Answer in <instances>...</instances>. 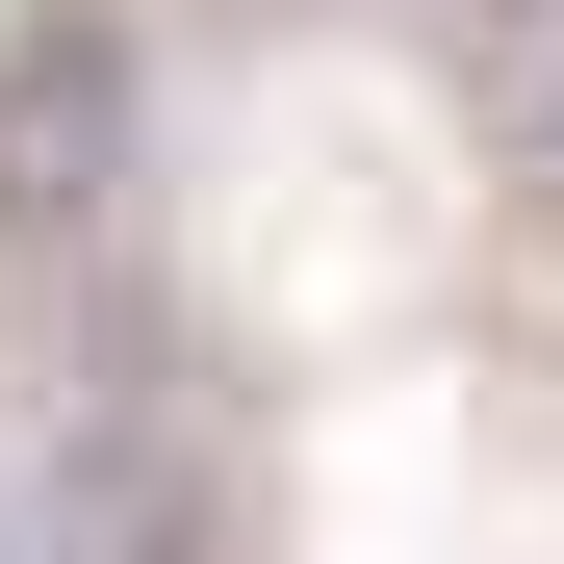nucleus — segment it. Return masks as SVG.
Listing matches in <instances>:
<instances>
[{
  "mask_svg": "<svg viewBox=\"0 0 564 564\" xmlns=\"http://www.w3.org/2000/svg\"><path fill=\"white\" fill-rule=\"evenodd\" d=\"M436 52H462V104H488V154L564 180V0H436Z\"/></svg>",
  "mask_w": 564,
  "mask_h": 564,
  "instance_id": "3",
  "label": "nucleus"
},
{
  "mask_svg": "<svg viewBox=\"0 0 564 564\" xmlns=\"http://www.w3.org/2000/svg\"><path fill=\"white\" fill-rule=\"evenodd\" d=\"M0 231L26 257L129 231V26H0Z\"/></svg>",
  "mask_w": 564,
  "mask_h": 564,
  "instance_id": "2",
  "label": "nucleus"
},
{
  "mask_svg": "<svg viewBox=\"0 0 564 564\" xmlns=\"http://www.w3.org/2000/svg\"><path fill=\"white\" fill-rule=\"evenodd\" d=\"M0 564H231V436H206V359L154 334H77L26 436H0Z\"/></svg>",
  "mask_w": 564,
  "mask_h": 564,
  "instance_id": "1",
  "label": "nucleus"
}]
</instances>
